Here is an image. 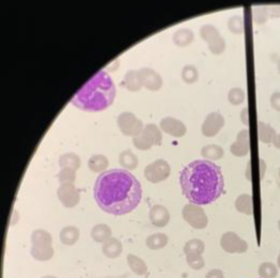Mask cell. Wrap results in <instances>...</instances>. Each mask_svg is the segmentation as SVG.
Returning <instances> with one entry per match:
<instances>
[{
	"label": "cell",
	"instance_id": "obj_25",
	"mask_svg": "<svg viewBox=\"0 0 280 278\" xmlns=\"http://www.w3.org/2000/svg\"><path fill=\"white\" fill-rule=\"evenodd\" d=\"M126 259H127V264L129 266V269H131L135 274L139 276L147 274L148 266L142 258H139L133 254H129Z\"/></svg>",
	"mask_w": 280,
	"mask_h": 278
},
{
	"label": "cell",
	"instance_id": "obj_14",
	"mask_svg": "<svg viewBox=\"0 0 280 278\" xmlns=\"http://www.w3.org/2000/svg\"><path fill=\"white\" fill-rule=\"evenodd\" d=\"M251 149V138L247 128L242 130L236 136V141L230 147V151L234 156H245Z\"/></svg>",
	"mask_w": 280,
	"mask_h": 278
},
{
	"label": "cell",
	"instance_id": "obj_45",
	"mask_svg": "<svg viewBox=\"0 0 280 278\" xmlns=\"http://www.w3.org/2000/svg\"><path fill=\"white\" fill-rule=\"evenodd\" d=\"M42 278H58V277L53 276V275H47V276H44V277H42Z\"/></svg>",
	"mask_w": 280,
	"mask_h": 278
},
{
	"label": "cell",
	"instance_id": "obj_3",
	"mask_svg": "<svg viewBox=\"0 0 280 278\" xmlns=\"http://www.w3.org/2000/svg\"><path fill=\"white\" fill-rule=\"evenodd\" d=\"M117 94L116 85L104 70L98 71L72 97L71 104L82 111L97 113L111 106Z\"/></svg>",
	"mask_w": 280,
	"mask_h": 278
},
{
	"label": "cell",
	"instance_id": "obj_12",
	"mask_svg": "<svg viewBox=\"0 0 280 278\" xmlns=\"http://www.w3.org/2000/svg\"><path fill=\"white\" fill-rule=\"evenodd\" d=\"M221 245L227 253H244L247 250V243L234 232H226L221 239Z\"/></svg>",
	"mask_w": 280,
	"mask_h": 278
},
{
	"label": "cell",
	"instance_id": "obj_20",
	"mask_svg": "<svg viewBox=\"0 0 280 278\" xmlns=\"http://www.w3.org/2000/svg\"><path fill=\"white\" fill-rule=\"evenodd\" d=\"M111 227L106 224H97L91 230V237L97 243H104L112 237Z\"/></svg>",
	"mask_w": 280,
	"mask_h": 278
},
{
	"label": "cell",
	"instance_id": "obj_42",
	"mask_svg": "<svg viewBox=\"0 0 280 278\" xmlns=\"http://www.w3.org/2000/svg\"><path fill=\"white\" fill-rule=\"evenodd\" d=\"M205 278H224V274L219 270H212L206 274Z\"/></svg>",
	"mask_w": 280,
	"mask_h": 278
},
{
	"label": "cell",
	"instance_id": "obj_31",
	"mask_svg": "<svg viewBox=\"0 0 280 278\" xmlns=\"http://www.w3.org/2000/svg\"><path fill=\"white\" fill-rule=\"evenodd\" d=\"M227 27L234 34H242L244 32V18L242 15H233L228 19Z\"/></svg>",
	"mask_w": 280,
	"mask_h": 278
},
{
	"label": "cell",
	"instance_id": "obj_18",
	"mask_svg": "<svg viewBox=\"0 0 280 278\" xmlns=\"http://www.w3.org/2000/svg\"><path fill=\"white\" fill-rule=\"evenodd\" d=\"M122 243L120 240L116 239V237H111L107 241L103 243L102 246V252L103 254L107 257L111 258V259H115V258H118L122 253Z\"/></svg>",
	"mask_w": 280,
	"mask_h": 278
},
{
	"label": "cell",
	"instance_id": "obj_39",
	"mask_svg": "<svg viewBox=\"0 0 280 278\" xmlns=\"http://www.w3.org/2000/svg\"><path fill=\"white\" fill-rule=\"evenodd\" d=\"M275 269V266L272 265V264H268V263H265V264H262L261 267H260V274H261L262 276H264V274L267 272V278H273L275 277L272 273H269L271 272V270H274Z\"/></svg>",
	"mask_w": 280,
	"mask_h": 278
},
{
	"label": "cell",
	"instance_id": "obj_38",
	"mask_svg": "<svg viewBox=\"0 0 280 278\" xmlns=\"http://www.w3.org/2000/svg\"><path fill=\"white\" fill-rule=\"evenodd\" d=\"M269 102H271V106L277 112H280V92L276 91L271 95L269 98Z\"/></svg>",
	"mask_w": 280,
	"mask_h": 278
},
{
	"label": "cell",
	"instance_id": "obj_8",
	"mask_svg": "<svg viewBox=\"0 0 280 278\" xmlns=\"http://www.w3.org/2000/svg\"><path fill=\"white\" fill-rule=\"evenodd\" d=\"M170 165L165 160H156L149 164L145 169V177L149 182L159 183L170 176Z\"/></svg>",
	"mask_w": 280,
	"mask_h": 278
},
{
	"label": "cell",
	"instance_id": "obj_7",
	"mask_svg": "<svg viewBox=\"0 0 280 278\" xmlns=\"http://www.w3.org/2000/svg\"><path fill=\"white\" fill-rule=\"evenodd\" d=\"M182 215L184 220L195 229H204L207 225V216L200 205L186 204L183 207Z\"/></svg>",
	"mask_w": 280,
	"mask_h": 278
},
{
	"label": "cell",
	"instance_id": "obj_34",
	"mask_svg": "<svg viewBox=\"0 0 280 278\" xmlns=\"http://www.w3.org/2000/svg\"><path fill=\"white\" fill-rule=\"evenodd\" d=\"M246 98V93L242 88H232L228 93V101L232 105H241Z\"/></svg>",
	"mask_w": 280,
	"mask_h": 278
},
{
	"label": "cell",
	"instance_id": "obj_11",
	"mask_svg": "<svg viewBox=\"0 0 280 278\" xmlns=\"http://www.w3.org/2000/svg\"><path fill=\"white\" fill-rule=\"evenodd\" d=\"M143 87L150 91H158L163 87V78L153 68L142 67L138 70Z\"/></svg>",
	"mask_w": 280,
	"mask_h": 278
},
{
	"label": "cell",
	"instance_id": "obj_23",
	"mask_svg": "<svg viewBox=\"0 0 280 278\" xmlns=\"http://www.w3.org/2000/svg\"><path fill=\"white\" fill-rule=\"evenodd\" d=\"M109 162L103 154H95L89 158L88 167L92 172H104L108 167Z\"/></svg>",
	"mask_w": 280,
	"mask_h": 278
},
{
	"label": "cell",
	"instance_id": "obj_37",
	"mask_svg": "<svg viewBox=\"0 0 280 278\" xmlns=\"http://www.w3.org/2000/svg\"><path fill=\"white\" fill-rule=\"evenodd\" d=\"M187 262L189 266L193 267L195 270H199L204 265V260L201 255H188L186 256Z\"/></svg>",
	"mask_w": 280,
	"mask_h": 278
},
{
	"label": "cell",
	"instance_id": "obj_41",
	"mask_svg": "<svg viewBox=\"0 0 280 278\" xmlns=\"http://www.w3.org/2000/svg\"><path fill=\"white\" fill-rule=\"evenodd\" d=\"M241 121L244 125H249V114H248V108L245 107L243 108V111L241 112Z\"/></svg>",
	"mask_w": 280,
	"mask_h": 278
},
{
	"label": "cell",
	"instance_id": "obj_29",
	"mask_svg": "<svg viewBox=\"0 0 280 278\" xmlns=\"http://www.w3.org/2000/svg\"><path fill=\"white\" fill-rule=\"evenodd\" d=\"M168 243V236L165 233H155L147 237L146 244L150 250L157 251L164 248Z\"/></svg>",
	"mask_w": 280,
	"mask_h": 278
},
{
	"label": "cell",
	"instance_id": "obj_26",
	"mask_svg": "<svg viewBox=\"0 0 280 278\" xmlns=\"http://www.w3.org/2000/svg\"><path fill=\"white\" fill-rule=\"evenodd\" d=\"M59 166L61 168H72L74 170L81 167V158L75 153H64L59 157Z\"/></svg>",
	"mask_w": 280,
	"mask_h": 278
},
{
	"label": "cell",
	"instance_id": "obj_16",
	"mask_svg": "<svg viewBox=\"0 0 280 278\" xmlns=\"http://www.w3.org/2000/svg\"><path fill=\"white\" fill-rule=\"evenodd\" d=\"M195 40V34L192 29L189 28H181L178 29L173 32L172 41L179 47H185L189 44H192Z\"/></svg>",
	"mask_w": 280,
	"mask_h": 278
},
{
	"label": "cell",
	"instance_id": "obj_13",
	"mask_svg": "<svg viewBox=\"0 0 280 278\" xmlns=\"http://www.w3.org/2000/svg\"><path fill=\"white\" fill-rule=\"evenodd\" d=\"M159 128H161L164 133L177 138L183 137L187 132L185 124L173 117L163 118L161 122H159Z\"/></svg>",
	"mask_w": 280,
	"mask_h": 278
},
{
	"label": "cell",
	"instance_id": "obj_33",
	"mask_svg": "<svg viewBox=\"0 0 280 278\" xmlns=\"http://www.w3.org/2000/svg\"><path fill=\"white\" fill-rule=\"evenodd\" d=\"M204 252V243L201 240L194 239L188 241L184 246V253L188 255H202Z\"/></svg>",
	"mask_w": 280,
	"mask_h": 278
},
{
	"label": "cell",
	"instance_id": "obj_15",
	"mask_svg": "<svg viewBox=\"0 0 280 278\" xmlns=\"http://www.w3.org/2000/svg\"><path fill=\"white\" fill-rule=\"evenodd\" d=\"M149 218L153 226L157 228H163L169 223L170 214L164 205L155 204L150 208Z\"/></svg>",
	"mask_w": 280,
	"mask_h": 278
},
{
	"label": "cell",
	"instance_id": "obj_35",
	"mask_svg": "<svg viewBox=\"0 0 280 278\" xmlns=\"http://www.w3.org/2000/svg\"><path fill=\"white\" fill-rule=\"evenodd\" d=\"M57 177L60 184H73L76 180V170L72 168H61Z\"/></svg>",
	"mask_w": 280,
	"mask_h": 278
},
{
	"label": "cell",
	"instance_id": "obj_4",
	"mask_svg": "<svg viewBox=\"0 0 280 278\" xmlns=\"http://www.w3.org/2000/svg\"><path fill=\"white\" fill-rule=\"evenodd\" d=\"M163 136L161 128L155 124H147L144 130L133 137V144L138 150H149L153 146H161Z\"/></svg>",
	"mask_w": 280,
	"mask_h": 278
},
{
	"label": "cell",
	"instance_id": "obj_30",
	"mask_svg": "<svg viewBox=\"0 0 280 278\" xmlns=\"http://www.w3.org/2000/svg\"><path fill=\"white\" fill-rule=\"evenodd\" d=\"M235 207L238 212L244 214H252L253 213V200L252 196L249 195H241L236 198Z\"/></svg>",
	"mask_w": 280,
	"mask_h": 278
},
{
	"label": "cell",
	"instance_id": "obj_36",
	"mask_svg": "<svg viewBox=\"0 0 280 278\" xmlns=\"http://www.w3.org/2000/svg\"><path fill=\"white\" fill-rule=\"evenodd\" d=\"M268 18H271V16H269L267 6H258L254 9V19L258 25L265 24Z\"/></svg>",
	"mask_w": 280,
	"mask_h": 278
},
{
	"label": "cell",
	"instance_id": "obj_24",
	"mask_svg": "<svg viewBox=\"0 0 280 278\" xmlns=\"http://www.w3.org/2000/svg\"><path fill=\"white\" fill-rule=\"evenodd\" d=\"M119 163L125 169L134 170L138 167V158L135 153H133L129 149L122 151L119 155Z\"/></svg>",
	"mask_w": 280,
	"mask_h": 278
},
{
	"label": "cell",
	"instance_id": "obj_40",
	"mask_svg": "<svg viewBox=\"0 0 280 278\" xmlns=\"http://www.w3.org/2000/svg\"><path fill=\"white\" fill-rule=\"evenodd\" d=\"M267 8H268V13H269L271 18L280 17V6L279 5L267 6Z\"/></svg>",
	"mask_w": 280,
	"mask_h": 278
},
{
	"label": "cell",
	"instance_id": "obj_27",
	"mask_svg": "<svg viewBox=\"0 0 280 278\" xmlns=\"http://www.w3.org/2000/svg\"><path fill=\"white\" fill-rule=\"evenodd\" d=\"M224 154V149L218 145H207L201 149V155L206 160H221Z\"/></svg>",
	"mask_w": 280,
	"mask_h": 278
},
{
	"label": "cell",
	"instance_id": "obj_6",
	"mask_svg": "<svg viewBox=\"0 0 280 278\" xmlns=\"http://www.w3.org/2000/svg\"><path fill=\"white\" fill-rule=\"evenodd\" d=\"M117 123L120 131L125 136L135 137L144 130L143 121L138 119L133 113L129 112L120 114L117 119Z\"/></svg>",
	"mask_w": 280,
	"mask_h": 278
},
{
	"label": "cell",
	"instance_id": "obj_5",
	"mask_svg": "<svg viewBox=\"0 0 280 278\" xmlns=\"http://www.w3.org/2000/svg\"><path fill=\"white\" fill-rule=\"evenodd\" d=\"M200 37L207 43L209 52L214 55H221L226 49V42L218 29L211 24H205L200 27Z\"/></svg>",
	"mask_w": 280,
	"mask_h": 278
},
{
	"label": "cell",
	"instance_id": "obj_22",
	"mask_svg": "<svg viewBox=\"0 0 280 278\" xmlns=\"http://www.w3.org/2000/svg\"><path fill=\"white\" fill-rule=\"evenodd\" d=\"M276 135V131L271 125L262 121L258 122V136L260 142L264 144H271L274 142Z\"/></svg>",
	"mask_w": 280,
	"mask_h": 278
},
{
	"label": "cell",
	"instance_id": "obj_9",
	"mask_svg": "<svg viewBox=\"0 0 280 278\" xmlns=\"http://www.w3.org/2000/svg\"><path fill=\"white\" fill-rule=\"evenodd\" d=\"M58 199L65 207H74L81 200V195L74 184H60L57 190Z\"/></svg>",
	"mask_w": 280,
	"mask_h": 278
},
{
	"label": "cell",
	"instance_id": "obj_21",
	"mask_svg": "<svg viewBox=\"0 0 280 278\" xmlns=\"http://www.w3.org/2000/svg\"><path fill=\"white\" fill-rule=\"evenodd\" d=\"M31 243H32V246H37V247L52 246L53 236L46 230L37 229L31 234Z\"/></svg>",
	"mask_w": 280,
	"mask_h": 278
},
{
	"label": "cell",
	"instance_id": "obj_10",
	"mask_svg": "<svg viewBox=\"0 0 280 278\" xmlns=\"http://www.w3.org/2000/svg\"><path fill=\"white\" fill-rule=\"evenodd\" d=\"M225 125V118L219 113L208 114L201 125V133L205 137H214Z\"/></svg>",
	"mask_w": 280,
	"mask_h": 278
},
{
	"label": "cell",
	"instance_id": "obj_32",
	"mask_svg": "<svg viewBox=\"0 0 280 278\" xmlns=\"http://www.w3.org/2000/svg\"><path fill=\"white\" fill-rule=\"evenodd\" d=\"M183 82L186 84H194L198 81L199 72L198 68L193 64H187L182 68L181 73Z\"/></svg>",
	"mask_w": 280,
	"mask_h": 278
},
{
	"label": "cell",
	"instance_id": "obj_2",
	"mask_svg": "<svg viewBox=\"0 0 280 278\" xmlns=\"http://www.w3.org/2000/svg\"><path fill=\"white\" fill-rule=\"evenodd\" d=\"M180 183L187 200L197 205L216 201L225 187L221 167L206 160H198L184 167Z\"/></svg>",
	"mask_w": 280,
	"mask_h": 278
},
{
	"label": "cell",
	"instance_id": "obj_44",
	"mask_svg": "<svg viewBox=\"0 0 280 278\" xmlns=\"http://www.w3.org/2000/svg\"><path fill=\"white\" fill-rule=\"evenodd\" d=\"M277 68H278V72H279V74H280V58H279V60H278V62H277Z\"/></svg>",
	"mask_w": 280,
	"mask_h": 278
},
{
	"label": "cell",
	"instance_id": "obj_19",
	"mask_svg": "<svg viewBox=\"0 0 280 278\" xmlns=\"http://www.w3.org/2000/svg\"><path fill=\"white\" fill-rule=\"evenodd\" d=\"M60 241L66 246L74 245L79 239V230L75 226H66L60 231Z\"/></svg>",
	"mask_w": 280,
	"mask_h": 278
},
{
	"label": "cell",
	"instance_id": "obj_43",
	"mask_svg": "<svg viewBox=\"0 0 280 278\" xmlns=\"http://www.w3.org/2000/svg\"><path fill=\"white\" fill-rule=\"evenodd\" d=\"M273 145L277 148V149H280V134H277L274 142H273Z\"/></svg>",
	"mask_w": 280,
	"mask_h": 278
},
{
	"label": "cell",
	"instance_id": "obj_1",
	"mask_svg": "<svg viewBox=\"0 0 280 278\" xmlns=\"http://www.w3.org/2000/svg\"><path fill=\"white\" fill-rule=\"evenodd\" d=\"M142 198V184L125 169L106 170L97 177L94 184V199L109 214L120 216L131 213Z\"/></svg>",
	"mask_w": 280,
	"mask_h": 278
},
{
	"label": "cell",
	"instance_id": "obj_46",
	"mask_svg": "<svg viewBox=\"0 0 280 278\" xmlns=\"http://www.w3.org/2000/svg\"><path fill=\"white\" fill-rule=\"evenodd\" d=\"M279 230H280V221H279Z\"/></svg>",
	"mask_w": 280,
	"mask_h": 278
},
{
	"label": "cell",
	"instance_id": "obj_17",
	"mask_svg": "<svg viewBox=\"0 0 280 278\" xmlns=\"http://www.w3.org/2000/svg\"><path fill=\"white\" fill-rule=\"evenodd\" d=\"M125 89L131 92H138L143 87L142 81H140L139 72L135 70H129L123 77V81L121 84Z\"/></svg>",
	"mask_w": 280,
	"mask_h": 278
},
{
	"label": "cell",
	"instance_id": "obj_28",
	"mask_svg": "<svg viewBox=\"0 0 280 278\" xmlns=\"http://www.w3.org/2000/svg\"><path fill=\"white\" fill-rule=\"evenodd\" d=\"M30 253H31V256L38 261H47L49 259H52L55 254L53 246H45V247L32 246Z\"/></svg>",
	"mask_w": 280,
	"mask_h": 278
}]
</instances>
